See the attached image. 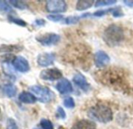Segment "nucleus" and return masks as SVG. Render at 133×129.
I'll use <instances>...</instances> for the list:
<instances>
[{
  "instance_id": "ddd939ff",
  "label": "nucleus",
  "mask_w": 133,
  "mask_h": 129,
  "mask_svg": "<svg viewBox=\"0 0 133 129\" xmlns=\"http://www.w3.org/2000/svg\"><path fill=\"white\" fill-rule=\"evenodd\" d=\"M96 125L93 121L89 120H80L77 121L71 127V129H96Z\"/></svg>"
},
{
  "instance_id": "4468645a",
  "label": "nucleus",
  "mask_w": 133,
  "mask_h": 129,
  "mask_svg": "<svg viewBox=\"0 0 133 129\" xmlns=\"http://www.w3.org/2000/svg\"><path fill=\"white\" fill-rule=\"evenodd\" d=\"M19 100L22 103H28V104H32L35 103L37 101V97L29 92H22L19 95Z\"/></svg>"
},
{
  "instance_id": "0eeeda50",
  "label": "nucleus",
  "mask_w": 133,
  "mask_h": 129,
  "mask_svg": "<svg viewBox=\"0 0 133 129\" xmlns=\"http://www.w3.org/2000/svg\"><path fill=\"white\" fill-rule=\"evenodd\" d=\"M56 59V54L54 53H41L37 57V63L41 67H47L53 64Z\"/></svg>"
},
{
  "instance_id": "9b49d317",
  "label": "nucleus",
  "mask_w": 133,
  "mask_h": 129,
  "mask_svg": "<svg viewBox=\"0 0 133 129\" xmlns=\"http://www.w3.org/2000/svg\"><path fill=\"white\" fill-rule=\"evenodd\" d=\"M73 82L77 86H78L81 90H82L85 92H87L90 88V85L87 82L85 77L81 73H77L74 76Z\"/></svg>"
},
{
  "instance_id": "2eb2a0df",
  "label": "nucleus",
  "mask_w": 133,
  "mask_h": 129,
  "mask_svg": "<svg viewBox=\"0 0 133 129\" xmlns=\"http://www.w3.org/2000/svg\"><path fill=\"white\" fill-rule=\"evenodd\" d=\"M94 1L92 0H79L76 3V10L78 11L86 10L92 6Z\"/></svg>"
},
{
  "instance_id": "6ab92c4d",
  "label": "nucleus",
  "mask_w": 133,
  "mask_h": 129,
  "mask_svg": "<svg viewBox=\"0 0 133 129\" xmlns=\"http://www.w3.org/2000/svg\"><path fill=\"white\" fill-rule=\"evenodd\" d=\"M63 105L65 107L68 109H72L75 107V100L71 96H68L63 100Z\"/></svg>"
},
{
  "instance_id": "dca6fc26",
  "label": "nucleus",
  "mask_w": 133,
  "mask_h": 129,
  "mask_svg": "<svg viewBox=\"0 0 133 129\" xmlns=\"http://www.w3.org/2000/svg\"><path fill=\"white\" fill-rule=\"evenodd\" d=\"M3 91L9 98H12L16 96L17 88L13 84H6L3 86Z\"/></svg>"
},
{
  "instance_id": "bb28decb",
  "label": "nucleus",
  "mask_w": 133,
  "mask_h": 129,
  "mask_svg": "<svg viewBox=\"0 0 133 129\" xmlns=\"http://www.w3.org/2000/svg\"><path fill=\"white\" fill-rule=\"evenodd\" d=\"M111 10L112 9H108V10H98L96 12H95L92 16L94 17H102L108 13H110L111 12Z\"/></svg>"
},
{
  "instance_id": "f03ea898",
  "label": "nucleus",
  "mask_w": 133,
  "mask_h": 129,
  "mask_svg": "<svg viewBox=\"0 0 133 129\" xmlns=\"http://www.w3.org/2000/svg\"><path fill=\"white\" fill-rule=\"evenodd\" d=\"M89 117L100 123H108L113 119L112 110L107 105L97 104L91 107L88 111Z\"/></svg>"
},
{
  "instance_id": "473e14b6",
  "label": "nucleus",
  "mask_w": 133,
  "mask_h": 129,
  "mask_svg": "<svg viewBox=\"0 0 133 129\" xmlns=\"http://www.w3.org/2000/svg\"><path fill=\"white\" fill-rule=\"evenodd\" d=\"M0 112H1V110H0Z\"/></svg>"
},
{
  "instance_id": "423d86ee",
  "label": "nucleus",
  "mask_w": 133,
  "mask_h": 129,
  "mask_svg": "<svg viewBox=\"0 0 133 129\" xmlns=\"http://www.w3.org/2000/svg\"><path fill=\"white\" fill-rule=\"evenodd\" d=\"M39 77L46 81H56L60 79H63V74L61 71L56 68L53 69H47L42 70L39 75Z\"/></svg>"
},
{
  "instance_id": "cd10ccee",
  "label": "nucleus",
  "mask_w": 133,
  "mask_h": 129,
  "mask_svg": "<svg viewBox=\"0 0 133 129\" xmlns=\"http://www.w3.org/2000/svg\"><path fill=\"white\" fill-rule=\"evenodd\" d=\"M6 129H17V125L16 124V121L12 118H9L7 120V124Z\"/></svg>"
},
{
  "instance_id": "aec40b11",
  "label": "nucleus",
  "mask_w": 133,
  "mask_h": 129,
  "mask_svg": "<svg viewBox=\"0 0 133 129\" xmlns=\"http://www.w3.org/2000/svg\"><path fill=\"white\" fill-rule=\"evenodd\" d=\"M16 58V56H14V54H4V55H2L0 57V61L3 63H13L14 58Z\"/></svg>"
},
{
  "instance_id": "c85d7f7f",
  "label": "nucleus",
  "mask_w": 133,
  "mask_h": 129,
  "mask_svg": "<svg viewBox=\"0 0 133 129\" xmlns=\"http://www.w3.org/2000/svg\"><path fill=\"white\" fill-rule=\"evenodd\" d=\"M56 114L58 117L61 119H65L66 118V112L61 107H58L56 109Z\"/></svg>"
},
{
  "instance_id": "f3484780",
  "label": "nucleus",
  "mask_w": 133,
  "mask_h": 129,
  "mask_svg": "<svg viewBox=\"0 0 133 129\" xmlns=\"http://www.w3.org/2000/svg\"><path fill=\"white\" fill-rule=\"evenodd\" d=\"M8 3L10 5H12L13 6H14L15 8L19 9V10H26L28 8L27 4H25L22 1H18V0H17V1H15V0H10V1H9Z\"/></svg>"
},
{
  "instance_id": "4be33fe9",
  "label": "nucleus",
  "mask_w": 133,
  "mask_h": 129,
  "mask_svg": "<svg viewBox=\"0 0 133 129\" xmlns=\"http://www.w3.org/2000/svg\"><path fill=\"white\" fill-rule=\"evenodd\" d=\"M47 19L52 22H61L64 20V17L62 15L59 14H51V15H48L47 16Z\"/></svg>"
},
{
  "instance_id": "c756f323",
  "label": "nucleus",
  "mask_w": 133,
  "mask_h": 129,
  "mask_svg": "<svg viewBox=\"0 0 133 129\" xmlns=\"http://www.w3.org/2000/svg\"><path fill=\"white\" fill-rule=\"evenodd\" d=\"M35 23L37 25V26H39V27H42V26H45V20L43 19H38L35 21Z\"/></svg>"
},
{
  "instance_id": "a211bd4d",
  "label": "nucleus",
  "mask_w": 133,
  "mask_h": 129,
  "mask_svg": "<svg viewBox=\"0 0 133 129\" xmlns=\"http://www.w3.org/2000/svg\"><path fill=\"white\" fill-rule=\"evenodd\" d=\"M8 20L10 22V23H13L14 24H17V25H19L21 27H26L27 26V23L21 20V19H19V18H16L13 16H9L8 17Z\"/></svg>"
},
{
  "instance_id": "1a4fd4ad",
  "label": "nucleus",
  "mask_w": 133,
  "mask_h": 129,
  "mask_svg": "<svg viewBox=\"0 0 133 129\" xmlns=\"http://www.w3.org/2000/svg\"><path fill=\"white\" fill-rule=\"evenodd\" d=\"M110 61V56L103 51H98L94 55V62L98 68H104Z\"/></svg>"
},
{
  "instance_id": "7c9ffc66",
  "label": "nucleus",
  "mask_w": 133,
  "mask_h": 129,
  "mask_svg": "<svg viewBox=\"0 0 133 129\" xmlns=\"http://www.w3.org/2000/svg\"><path fill=\"white\" fill-rule=\"evenodd\" d=\"M123 3L125 6L128 7H133V1H129V0H124Z\"/></svg>"
},
{
  "instance_id": "2f4dec72",
  "label": "nucleus",
  "mask_w": 133,
  "mask_h": 129,
  "mask_svg": "<svg viewBox=\"0 0 133 129\" xmlns=\"http://www.w3.org/2000/svg\"><path fill=\"white\" fill-rule=\"evenodd\" d=\"M0 128H1V125H0Z\"/></svg>"
},
{
  "instance_id": "7ed1b4c3",
  "label": "nucleus",
  "mask_w": 133,
  "mask_h": 129,
  "mask_svg": "<svg viewBox=\"0 0 133 129\" xmlns=\"http://www.w3.org/2000/svg\"><path fill=\"white\" fill-rule=\"evenodd\" d=\"M29 89L34 93V95L37 97L38 101L42 103H49L55 97L54 93L49 88L46 86L35 85V86H31Z\"/></svg>"
},
{
  "instance_id": "20e7f679",
  "label": "nucleus",
  "mask_w": 133,
  "mask_h": 129,
  "mask_svg": "<svg viewBox=\"0 0 133 129\" xmlns=\"http://www.w3.org/2000/svg\"><path fill=\"white\" fill-rule=\"evenodd\" d=\"M45 8L48 12L57 14L66 12L68 5L63 0H49L46 2Z\"/></svg>"
},
{
  "instance_id": "b1692460",
  "label": "nucleus",
  "mask_w": 133,
  "mask_h": 129,
  "mask_svg": "<svg viewBox=\"0 0 133 129\" xmlns=\"http://www.w3.org/2000/svg\"><path fill=\"white\" fill-rule=\"evenodd\" d=\"M81 16L80 17H74V16H71V17H68L64 19V23L66 24H75L76 23H78L80 19H81Z\"/></svg>"
},
{
  "instance_id": "f257e3e1",
  "label": "nucleus",
  "mask_w": 133,
  "mask_h": 129,
  "mask_svg": "<svg viewBox=\"0 0 133 129\" xmlns=\"http://www.w3.org/2000/svg\"><path fill=\"white\" fill-rule=\"evenodd\" d=\"M124 39V32L123 28L117 24H110L108 26L103 34V40L110 47L119 45Z\"/></svg>"
},
{
  "instance_id": "412c9836",
  "label": "nucleus",
  "mask_w": 133,
  "mask_h": 129,
  "mask_svg": "<svg viewBox=\"0 0 133 129\" xmlns=\"http://www.w3.org/2000/svg\"><path fill=\"white\" fill-rule=\"evenodd\" d=\"M117 3L116 0H107V1H96L95 3V7H100V6H106L114 5Z\"/></svg>"
},
{
  "instance_id": "f8f14e48",
  "label": "nucleus",
  "mask_w": 133,
  "mask_h": 129,
  "mask_svg": "<svg viewBox=\"0 0 133 129\" xmlns=\"http://www.w3.org/2000/svg\"><path fill=\"white\" fill-rule=\"evenodd\" d=\"M24 49V46L20 44H2L0 46V53H18Z\"/></svg>"
},
{
  "instance_id": "5701e85b",
  "label": "nucleus",
  "mask_w": 133,
  "mask_h": 129,
  "mask_svg": "<svg viewBox=\"0 0 133 129\" xmlns=\"http://www.w3.org/2000/svg\"><path fill=\"white\" fill-rule=\"evenodd\" d=\"M6 1H0V11L6 12V13H10L13 10L10 7V5L8 4Z\"/></svg>"
},
{
  "instance_id": "6e6552de",
  "label": "nucleus",
  "mask_w": 133,
  "mask_h": 129,
  "mask_svg": "<svg viewBox=\"0 0 133 129\" xmlns=\"http://www.w3.org/2000/svg\"><path fill=\"white\" fill-rule=\"evenodd\" d=\"M12 64L14 68L20 72H27L30 70V64L28 60L22 56H17Z\"/></svg>"
},
{
  "instance_id": "a878e982",
  "label": "nucleus",
  "mask_w": 133,
  "mask_h": 129,
  "mask_svg": "<svg viewBox=\"0 0 133 129\" xmlns=\"http://www.w3.org/2000/svg\"><path fill=\"white\" fill-rule=\"evenodd\" d=\"M110 13L112 14V16L115 18H118V17H124V13L121 10V7H116V8H112Z\"/></svg>"
},
{
  "instance_id": "393cba45",
  "label": "nucleus",
  "mask_w": 133,
  "mask_h": 129,
  "mask_svg": "<svg viewBox=\"0 0 133 129\" xmlns=\"http://www.w3.org/2000/svg\"><path fill=\"white\" fill-rule=\"evenodd\" d=\"M40 124L42 129H54L52 122L48 119H42L40 121Z\"/></svg>"
},
{
  "instance_id": "39448f33",
  "label": "nucleus",
  "mask_w": 133,
  "mask_h": 129,
  "mask_svg": "<svg viewBox=\"0 0 133 129\" xmlns=\"http://www.w3.org/2000/svg\"><path fill=\"white\" fill-rule=\"evenodd\" d=\"M35 39L43 46H52L59 43L60 41V36L55 33H47L37 36Z\"/></svg>"
},
{
  "instance_id": "9d476101",
  "label": "nucleus",
  "mask_w": 133,
  "mask_h": 129,
  "mask_svg": "<svg viewBox=\"0 0 133 129\" xmlns=\"http://www.w3.org/2000/svg\"><path fill=\"white\" fill-rule=\"evenodd\" d=\"M56 88L59 91V93L61 94H66V93H71L73 91V86L71 82L68 79H65V78L61 79V80L58 82Z\"/></svg>"
}]
</instances>
